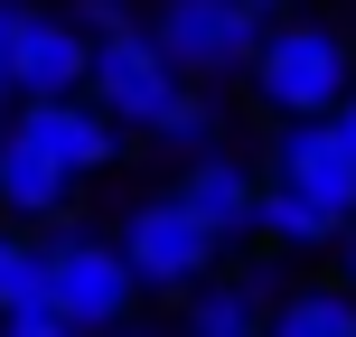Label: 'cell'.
<instances>
[{
    "label": "cell",
    "instance_id": "obj_1",
    "mask_svg": "<svg viewBox=\"0 0 356 337\" xmlns=\"http://www.w3.org/2000/svg\"><path fill=\"white\" fill-rule=\"evenodd\" d=\"M263 169V234L272 253H338V234L356 225V169L328 141V122H272V141L253 150Z\"/></svg>",
    "mask_w": 356,
    "mask_h": 337
},
{
    "label": "cell",
    "instance_id": "obj_2",
    "mask_svg": "<svg viewBox=\"0 0 356 337\" xmlns=\"http://www.w3.org/2000/svg\"><path fill=\"white\" fill-rule=\"evenodd\" d=\"M234 85L253 94L263 122H328L338 94L356 85V38L319 10H282V19H263V38H253Z\"/></svg>",
    "mask_w": 356,
    "mask_h": 337
},
{
    "label": "cell",
    "instance_id": "obj_3",
    "mask_svg": "<svg viewBox=\"0 0 356 337\" xmlns=\"http://www.w3.org/2000/svg\"><path fill=\"white\" fill-rule=\"evenodd\" d=\"M141 38L160 47V66L178 85H207L225 94L234 75H244L253 38H263V19L244 10V0H141Z\"/></svg>",
    "mask_w": 356,
    "mask_h": 337
},
{
    "label": "cell",
    "instance_id": "obj_4",
    "mask_svg": "<svg viewBox=\"0 0 356 337\" xmlns=\"http://www.w3.org/2000/svg\"><path fill=\"white\" fill-rule=\"evenodd\" d=\"M113 253H122V272L141 281V300H188L197 281H207L225 253L207 244V225H197L188 206H178L169 188H141L122 206V225H113Z\"/></svg>",
    "mask_w": 356,
    "mask_h": 337
},
{
    "label": "cell",
    "instance_id": "obj_5",
    "mask_svg": "<svg viewBox=\"0 0 356 337\" xmlns=\"http://www.w3.org/2000/svg\"><path fill=\"white\" fill-rule=\"evenodd\" d=\"M47 309L66 319L75 337H113L122 319H141V281L122 272V253H113V234L94 225H56L47 234Z\"/></svg>",
    "mask_w": 356,
    "mask_h": 337
},
{
    "label": "cell",
    "instance_id": "obj_6",
    "mask_svg": "<svg viewBox=\"0 0 356 337\" xmlns=\"http://www.w3.org/2000/svg\"><path fill=\"white\" fill-rule=\"evenodd\" d=\"M169 197L207 225V244L225 253V263H244L253 253V234H263V169H253V150H207V160H188V169H169Z\"/></svg>",
    "mask_w": 356,
    "mask_h": 337
},
{
    "label": "cell",
    "instance_id": "obj_7",
    "mask_svg": "<svg viewBox=\"0 0 356 337\" xmlns=\"http://www.w3.org/2000/svg\"><path fill=\"white\" fill-rule=\"evenodd\" d=\"M85 38H75V19L56 10V0H29V10H10V38H0V75H10V104H66V94H85Z\"/></svg>",
    "mask_w": 356,
    "mask_h": 337
},
{
    "label": "cell",
    "instance_id": "obj_8",
    "mask_svg": "<svg viewBox=\"0 0 356 337\" xmlns=\"http://www.w3.org/2000/svg\"><path fill=\"white\" fill-rule=\"evenodd\" d=\"M85 104L104 113L122 141H141V131L178 104V75L160 66V47H150L141 28H122V38H104V47L85 56Z\"/></svg>",
    "mask_w": 356,
    "mask_h": 337
},
{
    "label": "cell",
    "instance_id": "obj_9",
    "mask_svg": "<svg viewBox=\"0 0 356 337\" xmlns=\"http://www.w3.org/2000/svg\"><path fill=\"white\" fill-rule=\"evenodd\" d=\"M0 131H10V141H29L47 169H66L75 188H85V178H104V169H122V150H131L122 131L85 104V94H66V104H10V113H0Z\"/></svg>",
    "mask_w": 356,
    "mask_h": 337
},
{
    "label": "cell",
    "instance_id": "obj_10",
    "mask_svg": "<svg viewBox=\"0 0 356 337\" xmlns=\"http://www.w3.org/2000/svg\"><path fill=\"white\" fill-rule=\"evenodd\" d=\"M272 290H282V272L263 263H216L207 281L178 300V337H272Z\"/></svg>",
    "mask_w": 356,
    "mask_h": 337
},
{
    "label": "cell",
    "instance_id": "obj_11",
    "mask_svg": "<svg viewBox=\"0 0 356 337\" xmlns=\"http://www.w3.org/2000/svg\"><path fill=\"white\" fill-rule=\"evenodd\" d=\"M75 178L66 169H47L29 141H10L0 131V225L10 234H56V225H75Z\"/></svg>",
    "mask_w": 356,
    "mask_h": 337
},
{
    "label": "cell",
    "instance_id": "obj_12",
    "mask_svg": "<svg viewBox=\"0 0 356 337\" xmlns=\"http://www.w3.org/2000/svg\"><path fill=\"white\" fill-rule=\"evenodd\" d=\"M272 337H356V290L338 281V272L282 281L272 290Z\"/></svg>",
    "mask_w": 356,
    "mask_h": 337
},
{
    "label": "cell",
    "instance_id": "obj_13",
    "mask_svg": "<svg viewBox=\"0 0 356 337\" xmlns=\"http://www.w3.org/2000/svg\"><path fill=\"white\" fill-rule=\"evenodd\" d=\"M150 150H160L169 169H188V160H207V150H225V94H207V85H178V104L160 113V122L141 131Z\"/></svg>",
    "mask_w": 356,
    "mask_h": 337
},
{
    "label": "cell",
    "instance_id": "obj_14",
    "mask_svg": "<svg viewBox=\"0 0 356 337\" xmlns=\"http://www.w3.org/2000/svg\"><path fill=\"white\" fill-rule=\"evenodd\" d=\"M47 309V234H10L0 225V319Z\"/></svg>",
    "mask_w": 356,
    "mask_h": 337
},
{
    "label": "cell",
    "instance_id": "obj_15",
    "mask_svg": "<svg viewBox=\"0 0 356 337\" xmlns=\"http://www.w3.org/2000/svg\"><path fill=\"white\" fill-rule=\"evenodd\" d=\"M75 38H85V47H104V38H122V28H141V0H75Z\"/></svg>",
    "mask_w": 356,
    "mask_h": 337
},
{
    "label": "cell",
    "instance_id": "obj_16",
    "mask_svg": "<svg viewBox=\"0 0 356 337\" xmlns=\"http://www.w3.org/2000/svg\"><path fill=\"white\" fill-rule=\"evenodd\" d=\"M0 337H75L56 309H19V319H0Z\"/></svg>",
    "mask_w": 356,
    "mask_h": 337
},
{
    "label": "cell",
    "instance_id": "obj_17",
    "mask_svg": "<svg viewBox=\"0 0 356 337\" xmlns=\"http://www.w3.org/2000/svg\"><path fill=\"white\" fill-rule=\"evenodd\" d=\"M328 141H338V150H347V169H356V85L338 94V113H328Z\"/></svg>",
    "mask_w": 356,
    "mask_h": 337
},
{
    "label": "cell",
    "instance_id": "obj_18",
    "mask_svg": "<svg viewBox=\"0 0 356 337\" xmlns=\"http://www.w3.org/2000/svg\"><path fill=\"white\" fill-rule=\"evenodd\" d=\"M113 337H178V328H169V319H150V309H141V319H122Z\"/></svg>",
    "mask_w": 356,
    "mask_h": 337
},
{
    "label": "cell",
    "instance_id": "obj_19",
    "mask_svg": "<svg viewBox=\"0 0 356 337\" xmlns=\"http://www.w3.org/2000/svg\"><path fill=\"white\" fill-rule=\"evenodd\" d=\"M338 281H347V290H356V225H347V234H338Z\"/></svg>",
    "mask_w": 356,
    "mask_h": 337
},
{
    "label": "cell",
    "instance_id": "obj_20",
    "mask_svg": "<svg viewBox=\"0 0 356 337\" xmlns=\"http://www.w3.org/2000/svg\"><path fill=\"white\" fill-rule=\"evenodd\" d=\"M244 10H253V19H282V10H300V0H244Z\"/></svg>",
    "mask_w": 356,
    "mask_h": 337
},
{
    "label": "cell",
    "instance_id": "obj_21",
    "mask_svg": "<svg viewBox=\"0 0 356 337\" xmlns=\"http://www.w3.org/2000/svg\"><path fill=\"white\" fill-rule=\"evenodd\" d=\"M0 38H10V0H0ZM0 113H10V75H0Z\"/></svg>",
    "mask_w": 356,
    "mask_h": 337
},
{
    "label": "cell",
    "instance_id": "obj_22",
    "mask_svg": "<svg viewBox=\"0 0 356 337\" xmlns=\"http://www.w3.org/2000/svg\"><path fill=\"white\" fill-rule=\"evenodd\" d=\"M10 10H29V0H10Z\"/></svg>",
    "mask_w": 356,
    "mask_h": 337
}]
</instances>
